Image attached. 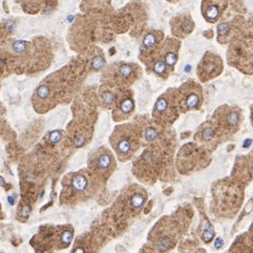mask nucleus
Returning <instances> with one entry per match:
<instances>
[{"instance_id":"obj_11","label":"nucleus","mask_w":253,"mask_h":253,"mask_svg":"<svg viewBox=\"0 0 253 253\" xmlns=\"http://www.w3.org/2000/svg\"><path fill=\"white\" fill-rule=\"evenodd\" d=\"M120 109L123 113H129L130 111L133 109V102L130 99H126L121 103L120 106Z\"/></svg>"},{"instance_id":"obj_10","label":"nucleus","mask_w":253,"mask_h":253,"mask_svg":"<svg viewBox=\"0 0 253 253\" xmlns=\"http://www.w3.org/2000/svg\"><path fill=\"white\" fill-rule=\"evenodd\" d=\"M36 95L39 99L45 100L48 98V96H50V89H48V87L46 86V85H41V86H39L38 89H37Z\"/></svg>"},{"instance_id":"obj_7","label":"nucleus","mask_w":253,"mask_h":253,"mask_svg":"<svg viewBox=\"0 0 253 253\" xmlns=\"http://www.w3.org/2000/svg\"><path fill=\"white\" fill-rule=\"evenodd\" d=\"M168 108V102L166 101V99L160 98L155 103V110L159 113H164Z\"/></svg>"},{"instance_id":"obj_28","label":"nucleus","mask_w":253,"mask_h":253,"mask_svg":"<svg viewBox=\"0 0 253 253\" xmlns=\"http://www.w3.org/2000/svg\"><path fill=\"white\" fill-rule=\"evenodd\" d=\"M252 141L250 140V139H248V140H246L245 141V143H244V147H249V145L251 144Z\"/></svg>"},{"instance_id":"obj_16","label":"nucleus","mask_w":253,"mask_h":253,"mask_svg":"<svg viewBox=\"0 0 253 253\" xmlns=\"http://www.w3.org/2000/svg\"><path fill=\"white\" fill-rule=\"evenodd\" d=\"M61 138H62L61 132H60L59 130H55V131L50 132L48 140H50V142L52 143V144H56V143H58L60 140H61Z\"/></svg>"},{"instance_id":"obj_4","label":"nucleus","mask_w":253,"mask_h":253,"mask_svg":"<svg viewBox=\"0 0 253 253\" xmlns=\"http://www.w3.org/2000/svg\"><path fill=\"white\" fill-rule=\"evenodd\" d=\"M199 102V99L198 95L194 94V92H191L186 98V106L188 108H194L198 106Z\"/></svg>"},{"instance_id":"obj_9","label":"nucleus","mask_w":253,"mask_h":253,"mask_svg":"<svg viewBox=\"0 0 253 253\" xmlns=\"http://www.w3.org/2000/svg\"><path fill=\"white\" fill-rule=\"evenodd\" d=\"M213 235H214V230H213V228L211 227L210 224H207L205 227V229H204V232H203V240L205 241L206 243H208L212 240Z\"/></svg>"},{"instance_id":"obj_24","label":"nucleus","mask_w":253,"mask_h":253,"mask_svg":"<svg viewBox=\"0 0 253 253\" xmlns=\"http://www.w3.org/2000/svg\"><path fill=\"white\" fill-rule=\"evenodd\" d=\"M84 142H85V139H84V137H83V136L76 137V139H75V145L77 146V147H81V146L84 144Z\"/></svg>"},{"instance_id":"obj_5","label":"nucleus","mask_w":253,"mask_h":253,"mask_svg":"<svg viewBox=\"0 0 253 253\" xmlns=\"http://www.w3.org/2000/svg\"><path fill=\"white\" fill-rule=\"evenodd\" d=\"M73 236H74V232L71 230L64 231L61 236V246L67 247V246L71 245V241H73Z\"/></svg>"},{"instance_id":"obj_21","label":"nucleus","mask_w":253,"mask_h":253,"mask_svg":"<svg viewBox=\"0 0 253 253\" xmlns=\"http://www.w3.org/2000/svg\"><path fill=\"white\" fill-rule=\"evenodd\" d=\"M29 213H31V207H29V205H23L21 207V211H20V215L22 217L23 220L27 219V217L29 215Z\"/></svg>"},{"instance_id":"obj_23","label":"nucleus","mask_w":253,"mask_h":253,"mask_svg":"<svg viewBox=\"0 0 253 253\" xmlns=\"http://www.w3.org/2000/svg\"><path fill=\"white\" fill-rule=\"evenodd\" d=\"M213 136H214V131L212 128H206L203 132V138L206 141H210L213 138Z\"/></svg>"},{"instance_id":"obj_32","label":"nucleus","mask_w":253,"mask_h":253,"mask_svg":"<svg viewBox=\"0 0 253 253\" xmlns=\"http://www.w3.org/2000/svg\"><path fill=\"white\" fill-rule=\"evenodd\" d=\"M252 122H253V115H252Z\"/></svg>"},{"instance_id":"obj_6","label":"nucleus","mask_w":253,"mask_h":253,"mask_svg":"<svg viewBox=\"0 0 253 253\" xmlns=\"http://www.w3.org/2000/svg\"><path fill=\"white\" fill-rule=\"evenodd\" d=\"M144 202H145V198L141 193L133 194L131 198V205L134 208H141L143 206Z\"/></svg>"},{"instance_id":"obj_25","label":"nucleus","mask_w":253,"mask_h":253,"mask_svg":"<svg viewBox=\"0 0 253 253\" xmlns=\"http://www.w3.org/2000/svg\"><path fill=\"white\" fill-rule=\"evenodd\" d=\"M229 31V26L228 24H226V23H223V24H220L219 26V34L220 35H225L227 33V32Z\"/></svg>"},{"instance_id":"obj_12","label":"nucleus","mask_w":253,"mask_h":253,"mask_svg":"<svg viewBox=\"0 0 253 253\" xmlns=\"http://www.w3.org/2000/svg\"><path fill=\"white\" fill-rule=\"evenodd\" d=\"M155 42H157V37H155V35L150 33V34L146 35V37L144 38L143 44H144V46H146V47H151V46L154 45Z\"/></svg>"},{"instance_id":"obj_27","label":"nucleus","mask_w":253,"mask_h":253,"mask_svg":"<svg viewBox=\"0 0 253 253\" xmlns=\"http://www.w3.org/2000/svg\"><path fill=\"white\" fill-rule=\"evenodd\" d=\"M73 253H85V251H84V249H83L82 247H77L75 250H74Z\"/></svg>"},{"instance_id":"obj_29","label":"nucleus","mask_w":253,"mask_h":253,"mask_svg":"<svg viewBox=\"0 0 253 253\" xmlns=\"http://www.w3.org/2000/svg\"><path fill=\"white\" fill-rule=\"evenodd\" d=\"M8 201H9V203H10V205H14V203H15V199H14L13 196H9Z\"/></svg>"},{"instance_id":"obj_22","label":"nucleus","mask_w":253,"mask_h":253,"mask_svg":"<svg viewBox=\"0 0 253 253\" xmlns=\"http://www.w3.org/2000/svg\"><path fill=\"white\" fill-rule=\"evenodd\" d=\"M217 69V65H215V63H212V62H208L207 64H206L205 66H204V73L206 74H213V71Z\"/></svg>"},{"instance_id":"obj_30","label":"nucleus","mask_w":253,"mask_h":253,"mask_svg":"<svg viewBox=\"0 0 253 253\" xmlns=\"http://www.w3.org/2000/svg\"><path fill=\"white\" fill-rule=\"evenodd\" d=\"M0 186H5V181L1 175H0Z\"/></svg>"},{"instance_id":"obj_13","label":"nucleus","mask_w":253,"mask_h":253,"mask_svg":"<svg viewBox=\"0 0 253 253\" xmlns=\"http://www.w3.org/2000/svg\"><path fill=\"white\" fill-rule=\"evenodd\" d=\"M102 101H103V103L105 104V105L109 106L115 102V95L110 92H104L103 96H102Z\"/></svg>"},{"instance_id":"obj_15","label":"nucleus","mask_w":253,"mask_h":253,"mask_svg":"<svg viewBox=\"0 0 253 253\" xmlns=\"http://www.w3.org/2000/svg\"><path fill=\"white\" fill-rule=\"evenodd\" d=\"M154 69L155 74H158V75H163L166 71V65L163 61H158L157 63L154 64Z\"/></svg>"},{"instance_id":"obj_8","label":"nucleus","mask_w":253,"mask_h":253,"mask_svg":"<svg viewBox=\"0 0 253 253\" xmlns=\"http://www.w3.org/2000/svg\"><path fill=\"white\" fill-rule=\"evenodd\" d=\"M119 74H120V76L124 79L129 78L132 74L131 66L128 65V64H122V65L119 67Z\"/></svg>"},{"instance_id":"obj_19","label":"nucleus","mask_w":253,"mask_h":253,"mask_svg":"<svg viewBox=\"0 0 253 253\" xmlns=\"http://www.w3.org/2000/svg\"><path fill=\"white\" fill-rule=\"evenodd\" d=\"M25 46H26V42L22 40H18L14 43V50L17 53H22L25 50Z\"/></svg>"},{"instance_id":"obj_31","label":"nucleus","mask_w":253,"mask_h":253,"mask_svg":"<svg viewBox=\"0 0 253 253\" xmlns=\"http://www.w3.org/2000/svg\"><path fill=\"white\" fill-rule=\"evenodd\" d=\"M0 66H1V60H0Z\"/></svg>"},{"instance_id":"obj_26","label":"nucleus","mask_w":253,"mask_h":253,"mask_svg":"<svg viewBox=\"0 0 253 253\" xmlns=\"http://www.w3.org/2000/svg\"><path fill=\"white\" fill-rule=\"evenodd\" d=\"M223 245H224V241H223V238L217 237V240H215V242H214V247L217 248V249H219V248L222 247Z\"/></svg>"},{"instance_id":"obj_14","label":"nucleus","mask_w":253,"mask_h":253,"mask_svg":"<svg viewBox=\"0 0 253 253\" xmlns=\"http://www.w3.org/2000/svg\"><path fill=\"white\" fill-rule=\"evenodd\" d=\"M240 121V116H238V113H236V111H232L228 115V117H227V122L229 123L232 126H234V125H236Z\"/></svg>"},{"instance_id":"obj_18","label":"nucleus","mask_w":253,"mask_h":253,"mask_svg":"<svg viewBox=\"0 0 253 253\" xmlns=\"http://www.w3.org/2000/svg\"><path fill=\"white\" fill-rule=\"evenodd\" d=\"M157 138V131L154 128H147L145 131V139L147 141H154V139Z\"/></svg>"},{"instance_id":"obj_3","label":"nucleus","mask_w":253,"mask_h":253,"mask_svg":"<svg viewBox=\"0 0 253 253\" xmlns=\"http://www.w3.org/2000/svg\"><path fill=\"white\" fill-rule=\"evenodd\" d=\"M132 149L131 142L128 139H122L117 144V151L120 155H126L130 154Z\"/></svg>"},{"instance_id":"obj_2","label":"nucleus","mask_w":253,"mask_h":253,"mask_svg":"<svg viewBox=\"0 0 253 253\" xmlns=\"http://www.w3.org/2000/svg\"><path fill=\"white\" fill-rule=\"evenodd\" d=\"M111 157L108 154H101L96 159V167L98 170H107L111 166Z\"/></svg>"},{"instance_id":"obj_20","label":"nucleus","mask_w":253,"mask_h":253,"mask_svg":"<svg viewBox=\"0 0 253 253\" xmlns=\"http://www.w3.org/2000/svg\"><path fill=\"white\" fill-rule=\"evenodd\" d=\"M92 67H94L95 69H100L102 68L104 65V60L102 59L101 57H96L94 58V60H92Z\"/></svg>"},{"instance_id":"obj_17","label":"nucleus","mask_w":253,"mask_h":253,"mask_svg":"<svg viewBox=\"0 0 253 253\" xmlns=\"http://www.w3.org/2000/svg\"><path fill=\"white\" fill-rule=\"evenodd\" d=\"M165 62H166L167 65L173 66L175 64V62H176V55L175 54V53L169 52L168 54H166V56H165Z\"/></svg>"},{"instance_id":"obj_1","label":"nucleus","mask_w":253,"mask_h":253,"mask_svg":"<svg viewBox=\"0 0 253 253\" xmlns=\"http://www.w3.org/2000/svg\"><path fill=\"white\" fill-rule=\"evenodd\" d=\"M87 186H88V181L84 175H74L73 180H71V188L74 189V191L83 192L86 190Z\"/></svg>"}]
</instances>
